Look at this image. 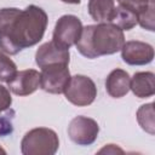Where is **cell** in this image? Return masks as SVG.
<instances>
[{"mask_svg":"<svg viewBox=\"0 0 155 155\" xmlns=\"http://www.w3.org/2000/svg\"><path fill=\"white\" fill-rule=\"evenodd\" d=\"M47 13L36 5L0 10V50L7 54L36 45L45 34Z\"/></svg>","mask_w":155,"mask_h":155,"instance_id":"6da1fadb","label":"cell"},{"mask_svg":"<svg viewBox=\"0 0 155 155\" xmlns=\"http://www.w3.org/2000/svg\"><path fill=\"white\" fill-rule=\"evenodd\" d=\"M125 44L124 30L109 22L90 24L82 28L80 39L75 44L78 51L86 58L113 54Z\"/></svg>","mask_w":155,"mask_h":155,"instance_id":"7a4b0ae2","label":"cell"},{"mask_svg":"<svg viewBox=\"0 0 155 155\" xmlns=\"http://www.w3.org/2000/svg\"><path fill=\"white\" fill-rule=\"evenodd\" d=\"M59 148L57 133L47 127H36L28 131L21 140L23 155H53Z\"/></svg>","mask_w":155,"mask_h":155,"instance_id":"3957f363","label":"cell"},{"mask_svg":"<svg viewBox=\"0 0 155 155\" xmlns=\"http://www.w3.org/2000/svg\"><path fill=\"white\" fill-rule=\"evenodd\" d=\"M68 102L76 107H86L94 102L97 97V87L93 80L86 75H74L64 90Z\"/></svg>","mask_w":155,"mask_h":155,"instance_id":"277c9868","label":"cell"},{"mask_svg":"<svg viewBox=\"0 0 155 155\" xmlns=\"http://www.w3.org/2000/svg\"><path fill=\"white\" fill-rule=\"evenodd\" d=\"M82 28L79 17L74 15H64L56 22L52 40L65 48H70L80 39Z\"/></svg>","mask_w":155,"mask_h":155,"instance_id":"5b68a950","label":"cell"},{"mask_svg":"<svg viewBox=\"0 0 155 155\" xmlns=\"http://www.w3.org/2000/svg\"><path fill=\"white\" fill-rule=\"evenodd\" d=\"M70 80L68 64H52L41 68L40 87L48 93L61 94Z\"/></svg>","mask_w":155,"mask_h":155,"instance_id":"8992f818","label":"cell"},{"mask_svg":"<svg viewBox=\"0 0 155 155\" xmlns=\"http://www.w3.org/2000/svg\"><path fill=\"white\" fill-rule=\"evenodd\" d=\"M98 133L97 121L87 116H76L68 126V136L78 145H91L97 139Z\"/></svg>","mask_w":155,"mask_h":155,"instance_id":"52a82bcc","label":"cell"},{"mask_svg":"<svg viewBox=\"0 0 155 155\" xmlns=\"http://www.w3.org/2000/svg\"><path fill=\"white\" fill-rule=\"evenodd\" d=\"M120 51L122 61L130 65H145L154 59L153 46L143 41H126Z\"/></svg>","mask_w":155,"mask_h":155,"instance_id":"ba28073f","label":"cell"},{"mask_svg":"<svg viewBox=\"0 0 155 155\" xmlns=\"http://www.w3.org/2000/svg\"><path fill=\"white\" fill-rule=\"evenodd\" d=\"M69 48H65L51 40L38 48L35 53V62L40 68L52 64H69Z\"/></svg>","mask_w":155,"mask_h":155,"instance_id":"9c48e42d","label":"cell"},{"mask_svg":"<svg viewBox=\"0 0 155 155\" xmlns=\"http://www.w3.org/2000/svg\"><path fill=\"white\" fill-rule=\"evenodd\" d=\"M8 90L17 96H28L40 87V73L35 69L17 71L7 82Z\"/></svg>","mask_w":155,"mask_h":155,"instance_id":"30bf717a","label":"cell"},{"mask_svg":"<svg viewBox=\"0 0 155 155\" xmlns=\"http://www.w3.org/2000/svg\"><path fill=\"white\" fill-rule=\"evenodd\" d=\"M131 78L127 71L122 69H114L109 73L105 80V90L113 98H121L130 91Z\"/></svg>","mask_w":155,"mask_h":155,"instance_id":"8fae6325","label":"cell"},{"mask_svg":"<svg viewBox=\"0 0 155 155\" xmlns=\"http://www.w3.org/2000/svg\"><path fill=\"white\" fill-rule=\"evenodd\" d=\"M155 75L151 71H139L136 73L130 81V90L138 98L151 97L155 93Z\"/></svg>","mask_w":155,"mask_h":155,"instance_id":"7c38bea8","label":"cell"},{"mask_svg":"<svg viewBox=\"0 0 155 155\" xmlns=\"http://www.w3.org/2000/svg\"><path fill=\"white\" fill-rule=\"evenodd\" d=\"M115 8L114 0H90L88 1V13L98 23L110 22Z\"/></svg>","mask_w":155,"mask_h":155,"instance_id":"4fadbf2b","label":"cell"},{"mask_svg":"<svg viewBox=\"0 0 155 155\" xmlns=\"http://www.w3.org/2000/svg\"><path fill=\"white\" fill-rule=\"evenodd\" d=\"M109 23L115 24L121 30H131L137 25L138 21H137V15L133 11L119 5L117 7L114 8V12Z\"/></svg>","mask_w":155,"mask_h":155,"instance_id":"5bb4252c","label":"cell"},{"mask_svg":"<svg viewBox=\"0 0 155 155\" xmlns=\"http://www.w3.org/2000/svg\"><path fill=\"white\" fill-rule=\"evenodd\" d=\"M137 120L138 124L140 125V127L150 133L154 134L155 132V125H154V104L153 103H148V104H143L138 111H137Z\"/></svg>","mask_w":155,"mask_h":155,"instance_id":"9a60e30c","label":"cell"},{"mask_svg":"<svg viewBox=\"0 0 155 155\" xmlns=\"http://www.w3.org/2000/svg\"><path fill=\"white\" fill-rule=\"evenodd\" d=\"M16 73H17V67L15 62L4 52L0 51V81L8 82L15 76Z\"/></svg>","mask_w":155,"mask_h":155,"instance_id":"2e32d148","label":"cell"},{"mask_svg":"<svg viewBox=\"0 0 155 155\" xmlns=\"http://www.w3.org/2000/svg\"><path fill=\"white\" fill-rule=\"evenodd\" d=\"M137 21L143 28L150 31L154 30V1L137 15Z\"/></svg>","mask_w":155,"mask_h":155,"instance_id":"e0dca14e","label":"cell"},{"mask_svg":"<svg viewBox=\"0 0 155 155\" xmlns=\"http://www.w3.org/2000/svg\"><path fill=\"white\" fill-rule=\"evenodd\" d=\"M119 2V5L133 11L136 15H138L142 10H144L150 2H153L154 0H116Z\"/></svg>","mask_w":155,"mask_h":155,"instance_id":"ac0fdd59","label":"cell"},{"mask_svg":"<svg viewBox=\"0 0 155 155\" xmlns=\"http://www.w3.org/2000/svg\"><path fill=\"white\" fill-rule=\"evenodd\" d=\"M12 104V97L7 87L0 85V113L6 111Z\"/></svg>","mask_w":155,"mask_h":155,"instance_id":"d6986e66","label":"cell"},{"mask_svg":"<svg viewBox=\"0 0 155 155\" xmlns=\"http://www.w3.org/2000/svg\"><path fill=\"white\" fill-rule=\"evenodd\" d=\"M103 151H107V153H116V151L122 153V150H121V149H119L117 147L115 148V145H114V144H109L108 147H105V148H103L102 150H99V153H103Z\"/></svg>","mask_w":155,"mask_h":155,"instance_id":"ffe728a7","label":"cell"},{"mask_svg":"<svg viewBox=\"0 0 155 155\" xmlns=\"http://www.w3.org/2000/svg\"><path fill=\"white\" fill-rule=\"evenodd\" d=\"M65 4H80V0H61Z\"/></svg>","mask_w":155,"mask_h":155,"instance_id":"44dd1931","label":"cell"},{"mask_svg":"<svg viewBox=\"0 0 155 155\" xmlns=\"http://www.w3.org/2000/svg\"><path fill=\"white\" fill-rule=\"evenodd\" d=\"M0 153H5V151H4V150H2L1 148H0Z\"/></svg>","mask_w":155,"mask_h":155,"instance_id":"7402d4cb","label":"cell"}]
</instances>
